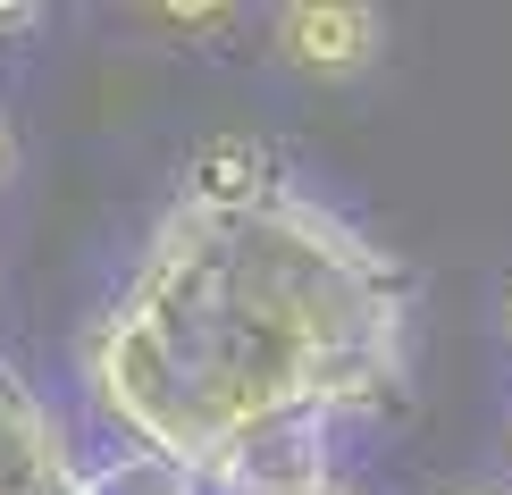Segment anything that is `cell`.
Wrapping results in <instances>:
<instances>
[{"label":"cell","instance_id":"7a4b0ae2","mask_svg":"<svg viewBox=\"0 0 512 495\" xmlns=\"http://www.w3.org/2000/svg\"><path fill=\"white\" fill-rule=\"evenodd\" d=\"M277 59L303 76H353L378 59V42H387V17L370 9V0H294V9H277Z\"/></svg>","mask_w":512,"mask_h":495},{"label":"cell","instance_id":"8992f818","mask_svg":"<svg viewBox=\"0 0 512 495\" xmlns=\"http://www.w3.org/2000/svg\"><path fill=\"white\" fill-rule=\"evenodd\" d=\"M42 9H26V0H0V34H34Z\"/></svg>","mask_w":512,"mask_h":495},{"label":"cell","instance_id":"3957f363","mask_svg":"<svg viewBox=\"0 0 512 495\" xmlns=\"http://www.w3.org/2000/svg\"><path fill=\"white\" fill-rule=\"evenodd\" d=\"M0 495H76V462L51 403L26 378H0Z\"/></svg>","mask_w":512,"mask_h":495},{"label":"cell","instance_id":"6da1fadb","mask_svg":"<svg viewBox=\"0 0 512 495\" xmlns=\"http://www.w3.org/2000/svg\"><path fill=\"white\" fill-rule=\"evenodd\" d=\"M412 269L294 185L244 210L168 202L84 336L93 403L210 495L261 437L403 395Z\"/></svg>","mask_w":512,"mask_h":495},{"label":"cell","instance_id":"ba28073f","mask_svg":"<svg viewBox=\"0 0 512 495\" xmlns=\"http://www.w3.org/2000/svg\"><path fill=\"white\" fill-rule=\"evenodd\" d=\"M303 495H353V487H345V479H319V487H303Z\"/></svg>","mask_w":512,"mask_h":495},{"label":"cell","instance_id":"5b68a950","mask_svg":"<svg viewBox=\"0 0 512 495\" xmlns=\"http://www.w3.org/2000/svg\"><path fill=\"white\" fill-rule=\"evenodd\" d=\"M143 26H160V34H227L236 26V9H227V0H194V9H143Z\"/></svg>","mask_w":512,"mask_h":495},{"label":"cell","instance_id":"52a82bcc","mask_svg":"<svg viewBox=\"0 0 512 495\" xmlns=\"http://www.w3.org/2000/svg\"><path fill=\"white\" fill-rule=\"evenodd\" d=\"M9 168H17V143H9V126H0V185H9Z\"/></svg>","mask_w":512,"mask_h":495},{"label":"cell","instance_id":"8fae6325","mask_svg":"<svg viewBox=\"0 0 512 495\" xmlns=\"http://www.w3.org/2000/svg\"><path fill=\"white\" fill-rule=\"evenodd\" d=\"M471 495H487V487H471Z\"/></svg>","mask_w":512,"mask_h":495},{"label":"cell","instance_id":"30bf717a","mask_svg":"<svg viewBox=\"0 0 512 495\" xmlns=\"http://www.w3.org/2000/svg\"><path fill=\"white\" fill-rule=\"evenodd\" d=\"M0 378H9V361H0Z\"/></svg>","mask_w":512,"mask_h":495},{"label":"cell","instance_id":"277c9868","mask_svg":"<svg viewBox=\"0 0 512 495\" xmlns=\"http://www.w3.org/2000/svg\"><path fill=\"white\" fill-rule=\"evenodd\" d=\"M269 185H286V168H277V152L261 135H210L194 160H185V185H177V202H202V210H244V202H261Z\"/></svg>","mask_w":512,"mask_h":495},{"label":"cell","instance_id":"9c48e42d","mask_svg":"<svg viewBox=\"0 0 512 495\" xmlns=\"http://www.w3.org/2000/svg\"><path fill=\"white\" fill-rule=\"evenodd\" d=\"M504 328H512V286H504Z\"/></svg>","mask_w":512,"mask_h":495}]
</instances>
